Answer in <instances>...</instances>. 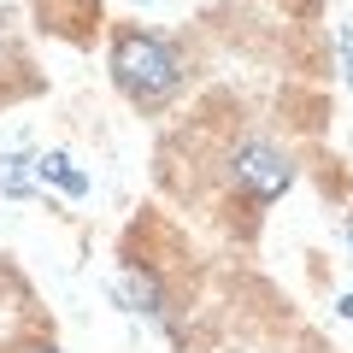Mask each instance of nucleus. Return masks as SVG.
<instances>
[{
    "mask_svg": "<svg viewBox=\"0 0 353 353\" xmlns=\"http://www.w3.org/2000/svg\"><path fill=\"white\" fill-rule=\"evenodd\" d=\"M112 83L124 88L136 106H159L176 83H183V59L171 41L153 30H118L112 36Z\"/></svg>",
    "mask_w": 353,
    "mask_h": 353,
    "instance_id": "1",
    "label": "nucleus"
},
{
    "mask_svg": "<svg viewBox=\"0 0 353 353\" xmlns=\"http://www.w3.org/2000/svg\"><path fill=\"white\" fill-rule=\"evenodd\" d=\"M230 176L248 189V201L271 206V201H277V194L294 183V165H289V153H283V148H271V141L248 136L236 153H230Z\"/></svg>",
    "mask_w": 353,
    "mask_h": 353,
    "instance_id": "2",
    "label": "nucleus"
},
{
    "mask_svg": "<svg viewBox=\"0 0 353 353\" xmlns=\"http://www.w3.org/2000/svg\"><path fill=\"white\" fill-rule=\"evenodd\" d=\"M112 301L124 306V312L159 318V277H153V271H118L112 277Z\"/></svg>",
    "mask_w": 353,
    "mask_h": 353,
    "instance_id": "3",
    "label": "nucleus"
},
{
    "mask_svg": "<svg viewBox=\"0 0 353 353\" xmlns=\"http://www.w3.org/2000/svg\"><path fill=\"white\" fill-rule=\"evenodd\" d=\"M36 176H41V183H59L71 201H83V194H88V176L77 171V159H71V153H59V148H48L36 159Z\"/></svg>",
    "mask_w": 353,
    "mask_h": 353,
    "instance_id": "4",
    "label": "nucleus"
},
{
    "mask_svg": "<svg viewBox=\"0 0 353 353\" xmlns=\"http://www.w3.org/2000/svg\"><path fill=\"white\" fill-rule=\"evenodd\" d=\"M36 159H24V153H0V194H12V201H30V189H36V171H30Z\"/></svg>",
    "mask_w": 353,
    "mask_h": 353,
    "instance_id": "5",
    "label": "nucleus"
},
{
    "mask_svg": "<svg viewBox=\"0 0 353 353\" xmlns=\"http://www.w3.org/2000/svg\"><path fill=\"white\" fill-rule=\"evenodd\" d=\"M336 53H341V71H347V83H353V30L336 36Z\"/></svg>",
    "mask_w": 353,
    "mask_h": 353,
    "instance_id": "6",
    "label": "nucleus"
},
{
    "mask_svg": "<svg viewBox=\"0 0 353 353\" xmlns=\"http://www.w3.org/2000/svg\"><path fill=\"white\" fill-rule=\"evenodd\" d=\"M336 312H341V318H353V294H341V301H336Z\"/></svg>",
    "mask_w": 353,
    "mask_h": 353,
    "instance_id": "7",
    "label": "nucleus"
},
{
    "mask_svg": "<svg viewBox=\"0 0 353 353\" xmlns=\"http://www.w3.org/2000/svg\"><path fill=\"white\" fill-rule=\"evenodd\" d=\"M347 248H353V218H347Z\"/></svg>",
    "mask_w": 353,
    "mask_h": 353,
    "instance_id": "8",
    "label": "nucleus"
},
{
    "mask_svg": "<svg viewBox=\"0 0 353 353\" xmlns=\"http://www.w3.org/2000/svg\"><path fill=\"white\" fill-rule=\"evenodd\" d=\"M36 353H59V347H36Z\"/></svg>",
    "mask_w": 353,
    "mask_h": 353,
    "instance_id": "9",
    "label": "nucleus"
}]
</instances>
